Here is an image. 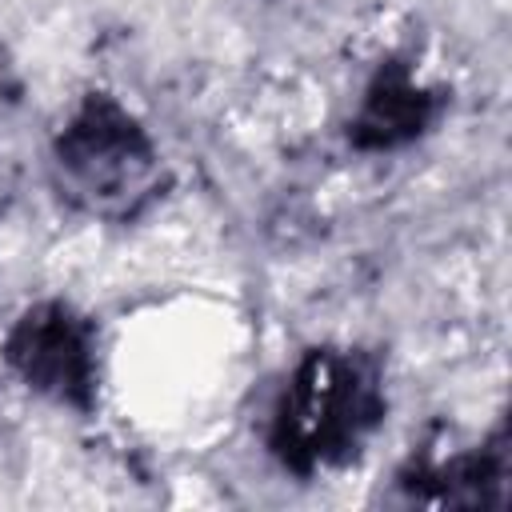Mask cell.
<instances>
[{
  "instance_id": "6da1fadb",
  "label": "cell",
  "mask_w": 512,
  "mask_h": 512,
  "mask_svg": "<svg viewBox=\"0 0 512 512\" xmlns=\"http://www.w3.org/2000/svg\"><path fill=\"white\" fill-rule=\"evenodd\" d=\"M48 172L68 208L108 224L140 220L168 188L160 144L116 96L104 92L84 96L56 128Z\"/></svg>"
},
{
  "instance_id": "7a4b0ae2",
  "label": "cell",
  "mask_w": 512,
  "mask_h": 512,
  "mask_svg": "<svg viewBox=\"0 0 512 512\" xmlns=\"http://www.w3.org/2000/svg\"><path fill=\"white\" fill-rule=\"evenodd\" d=\"M380 420V364L356 348H312L272 408L268 448L296 476H316L356 460Z\"/></svg>"
},
{
  "instance_id": "3957f363",
  "label": "cell",
  "mask_w": 512,
  "mask_h": 512,
  "mask_svg": "<svg viewBox=\"0 0 512 512\" xmlns=\"http://www.w3.org/2000/svg\"><path fill=\"white\" fill-rule=\"evenodd\" d=\"M4 360L32 392L56 404L88 408L96 400V380H100L96 328L60 300L28 308L8 328Z\"/></svg>"
},
{
  "instance_id": "277c9868",
  "label": "cell",
  "mask_w": 512,
  "mask_h": 512,
  "mask_svg": "<svg viewBox=\"0 0 512 512\" xmlns=\"http://www.w3.org/2000/svg\"><path fill=\"white\" fill-rule=\"evenodd\" d=\"M408 500L420 504H504L508 484V440L496 432L484 448L420 456L400 476Z\"/></svg>"
}]
</instances>
